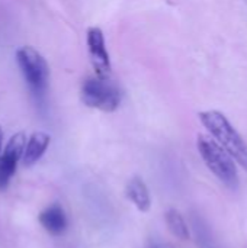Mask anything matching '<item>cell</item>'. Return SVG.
I'll use <instances>...</instances> for the list:
<instances>
[{"label":"cell","instance_id":"obj_10","mask_svg":"<svg viewBox=\"0 0 247 248\" xmlns=\"http://www.w3.org/2000/svg\"><path fill=\"white\" fill-rule=\"evenodd\" d=\"M166 219V225L169 228V231L179 240H188L189 238V228L183 219V217L181 215L179 211L176 209H169L165 215Z\"/></svg>","mask_w":247,"mask_h":248},{"label":"cell","instance_id":"obj_6","mask_svg":"<svg viewBox=\"0 0 247 248\" xmlns=\"http://www.w3.org/2000/svg\"><path fill=\"white\" fill-rule=\"evenodd\" d=\"M86 41H87L90 62L95 68L96 76L102 78H109L111 77V60H109V54L106 49L103 32L99 28L92 26L87 31Z\"/></svg>","mask_w":247,"mask_h":248},{"label":"cell","instance_id":"obj_11","mask_svg":"<svg viewBox=\"0 0 247 248\" xmlns=\"http://www.w3.org/2000/svg\"><path fill=\"white\" fill-rule=\"evenodd\" d=\"M1 144H3V129L0 128V151H1Z\"/></svg>","mask_w":247,"mask_h":248},{"label":"cell","instance_id":"obj_5","mask_svg":"<svg viewBox=\"0 0 247 248\" xmlns=\"http://www.w3.org/2000/svg\"><path fill=\"white\" fill-rule=\"evenodd\" d=\"M25 134L16 132L7 141L1 155H0V189H4L16 173L17 163L23 157L25 150Z\"/></svg>","mask_w":247,"mask_h":248},{"label":"cell","instance_id":"obj_3","mask_svg":"<svg viewBox=\"0 0 247 248\" xmlns=\"http://www.w3.org/2000/svg\"><path fill=\"white\" fill-rule=\"evenodd\" d=\"M16 62L31 93L38 102H42L49 80V68L45 58L32 46H22L16 51Z\"/></svg>","mask_w":247,"mask_h":248},{"label":"cell","instance_id":"obj_9","mask_svg":"<svg viewBox=\"0 0 247 248\" xmlns=\"http://www.w3.org/2000/svg\"><path fill=\"white\" fill-rule=\"evenodd\" d=\"M125 195H127V198L134 203V206L140 212H148L150 211L151 198H150L148 187L146 186V183L143 182V179L132 177L128 182V185H127Z\"/></svg>","mask_w":247,"mask_h":248},{"label":"cell","instance_id":"obj_1","mask_svg":"<svg viewBox=\"0 0 247 248\" xmlns=\"http://www.w3.org/2000/svg\"><path fill=\"white\" fill-rule=\"evenodd\" d=\"M199 119L211 137L247 171V144L230 124V121L218 110H207L199 113Z\"/></svg>","mask_w":247,"mask_h":248},{"label":"cell","instance_id":"obj_8","mask_svg":"<svg viewBox=\"0 0 247 248\" xmlns=\"http://www.w3.org/2000/svg\"><path fill=\"white\" fill-rule=\"evenodd\" d=\"M49 135L45 132H33L31 135V138L28 140L25 150H23V164L25 167H31L33 166L36 161H39V158L45 154L48 145H49Z\"/></svg>","mask_w":247,"mask_h":248},{"label":"cell","instance_id":"obj_7","mask_svg":"<svg viewBox=\"0 0 247 248\" xmlns=\"http://www.w3.org/2000/svg\"><path fill=\"white\" fill-rule=\"evenodd\" d=\"M39 224L42 225V228L47 232H49L51 235H55V237L64 234L67 230V225H68L64 209L57 203L48 206L47 209H44L39 214Z\"/></svg>","mask_w":247,"mask_h":248},{"label":"cell","instance_id":"obj_2","mask_svg":"<svg viewBox=\"0 0 247 248\" xmlns=\"http://www.w3.org/2000/svg\"><path fill=\"white\" fill-rule=\"evenodd\" d=\"M197 145L210 171L229 189L237 190L240 180H239L237 167L234 164V158L215 140L208 138L205 135L198 137Z\"/></svg>","mask_w":247,"mask_h":248},{"label":"cell","instance_id":"obj_4","mask_svg":"<svg viewBox=\"0 0 247 248\" xmlns=\"http://www.w3.org/2000/svg\"><path fill=\"white\" fill-rule=\"evenodd\" d=\"M122 92L111 78L89 77L82 86V100L86 106L102 112H115L121 103Z\"/></svg>","mask_w":247,"mask_h":248}]
</instances>
